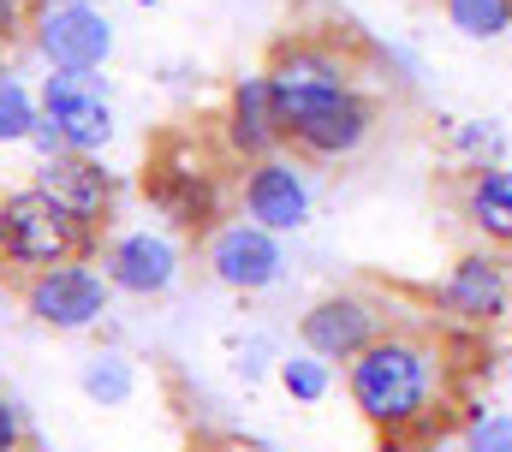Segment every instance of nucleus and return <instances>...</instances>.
Returning a JSON list of instances; mask_svg holds the SVG:
<instances>
[{"label":"nucleus","instance_id":"1","mask_svg":"<svg viewBox=\"0 0 512 452\" xmlns=\"http://www.w3.org/2000/svg\"><path fill=\"white\" fill-rule=\"evenodd\" d=\"M268 84L286 113V149L304 161H358L382 125L376 96L358 84V66L328 36H280L268 54Z\"/></svg>","mask_w":512,"mask_h":452},{"label":"nucleus","instance_id":"2","mask_svg":"<svg viewBox=\"0 0 512 452\" xmlns=\"http://www.w3.org/2000/svg\"><path fill=\"white\" fill-rule=\"evenodd\" d=\"M346 393L376 435H387V441L423 435L429 417L447 405V357L429 334L382 328L346 363Z\"/></svg>","mask_w":512,"mask_h":452},{"label":"nucleus","instance_id":"3","mask_svg":"<svg viewBox=\"0 0 512 452\" xmlns=\"http://www.w3.org/2000/svg\"><path fill=\"white\" fill-rule=\"evenodd\" d=\"M96 256V226H84L78 215H66L48 191L24 185L12 197H0V262L18 274H42L60 262Z\"/></svg>","mask_w":512,"mask_h":452},{"label":"nucleus","instance_id":"4","mask_svg":"<svg viewBox=\"0 0 512 452\" xmlns=\"http://www.w3.org/2000/svg\"><path fill=\"white\" fill-rule=\"evenodd\" d=\"M24 42L36 48V60L48 72H102L120 48L108 6H84V0H48L30 12Z\"/></svg>","mask_w":512,"mask_h":452},{"label":"nucleus","instance_id":"5","mask_svg":"<svg viewBox=\"0 0 512 452\" xmlns=\"http://www.w3.org/2000/svg\"><path fill=\"white\" fill-rule=\"evenodd\" d=\"M108 304H114V280L90 256L42 268V274H24V310L48 334H90L108 316Z\"/></svg>","mask_w":512,"mask_h":452},{"label":"nucleus","instance_id":"6","mask_svg":"<svg viewBox=\"0 0 512 452\" xmlns=\"http://www.w3.org/2000/svg\"><path fill=\"white\" fill-rule=\"evenodd\" d=\"M36 102H42V125L54 131L60 149L102 155L114 143V96H108L102 72H48Z\"/></svg>","mask_w":512,"mask_h":452},{"label":"nucleus","instance_id":"7","mask_svg":"<svg viewBox=\"0 0 512 452\" xmlns=\"http://www.w3.org/2000/svg\"><path fill=\"white\" fill-rule=\"evenodd\" d=\"M239 215L256 226H268V232H280V238L298 232V226H310V215H316V185L304 173V155L280 149V155L245 161V173H239Z\"/></svg>","mask_w":512,"mask_h":452},{"label":"nucleus","instance_id":"8","mask_svg":"<svg viewBox=\"0 0 512 452\" xmlns=\"http://www.w3.org/2000/svg\"><path fill=\"white\" fill-rule=\"evenodd\" d=\"M203 268L215 286L227 292H268L280 274H286V250H280V232L256 221H221L209 226V244H203Z\"/></svg>","mask_w":512,"mask_h":452},{"label":"nucleus","instance_id":"9","mask_svg":"<svg viewBox=\"0 0 512 452\" xmlns=\"http://www.w3.org/2000/svg\"><path fill=\"white\" fill-rule=\"evenodd\" d=\"M215 125H221V131H215L221 149H227L239 167H245V161H262V155H280V149H286V113H280V96H274L268 72L239 78V84L227 90Z\"/></svg>","mask_w":512,"mask_h":452},{"label":"nucleus","instance_id":"10","mask_svg":"<svg viewBox=\"0 0 512 452\" xmlns=\"http://www.w3.org/2000/svg\"><path fill=\"white\" fill-rule=\"evenodd\" d=\"M382 328H387V316L376 298H364V292H328V298H316L298 316V345L316 351V357H328V363H352Z\"/></svg>","mask_w":512,"mask_h":452},{"label":"nucleus","instance_id":"11","mask_svg":"<svg viewBox=\"0 0 512 452\" xmlns=\"http://www.w3.org/2000/svg\"><path fill=\"white\" fill-rule=\"evenodd\" d=\"M441 310L459 316L465 328H501L512 316V274L501 268V256L465 250L441 280Z\"/></svg>","mask_w":512,"mask_h":452},{"label":"nucleus","instance_id":"12","mask_svg":"<svg viewBox=\"0 0 512 452\" xmlns=\"http://www.w3.org/2000/svg\"><path fill=\"white\" fill-rule=\"evenodd\" d=\"M179 268H185V250L167 232H149V226L108 238V250H102V274L126 298H161V292H173Z\"/></svg>","mask_w":512,"mask_h":452},{"label":"nucleus","instance_id":"13","mask_svg":"<svg viewBox=\"0 0 512 452\" xmlns=\"http://www.w3.org/2000/svg\"><path fill=\"white\" fill-rule=\"evenodd\" d=\"M30 185H36V191H48L66 215H78L84 226H102L108 215H114V173L102 167V155H84V149L42 155Z\"/></svg>","mask_w":512,"mask_h":452},{"label":"nucleus","instance_id":"14","mask_svg":"<svg viewBox=\"0 0 512 452\" xmlns=\"http://www.w3.org/2000/svg\"><path fill=\"white\" fill-rule=\"evenodd\" d=\"M459 215L477 226L495 250H512V167H471L459 185Z\"/></svg>","mask_w":512,"mask_h":452},{"label":"nucleus","instance_id":"15","mask_svg":"<svg viewBox=\"0 0 512 452\" xmlns=\"http://www.w3.org/2000/svg\"><path fill=\"white\" fill-rule=\"evenodd\" d=\"M149 185V197L173 215L179 226H215V185H209V173H197V167H155V179H143Z\"/></svg>","mask_w":512,"mask_h":452},{"label":"nucleus","instance_id":"16","mask_svg":"<svg viewBox=\"0 0 512 452\" xmlns=\"http://www.w3.org/2000/svg\"><path fill=\"white\" fill-rule=\"evenodd\" d=\"M78 393H84L90 405H102V411L131 405V393H137L131 357L126 351H96V357H84V363H78Z\"/></svg>","mask_w":512,"mask_h":452},{"label":"nucleus","instance_id":"17","mask_svg":"<svg viewBox=\"0 0 512 452\" xmlns=\"http://www.w3.org/2000/svg\"><path fill=\"white\" fill-rule=\"evenodd\" d=\"M447 24L465 36V42H501L512 36V0H441Z\"/></svg>","mask_w":512,"mask_h":452},{"label":"nucleus","instance_id":"18","mask_svg":"<svg viewBox=\"0 0 512 452\" xmlns=\"http://www.w3.org/2000/svg\"><path fill=\"white\" fill-rule=\"evenodd\" d=\"M36 119H42V102H36V90L0 66V143H30Z\"/></svg>","mask_w":512,"mask_h":452},{"label":"nucleus","instance_id":"19","mask_svg":"<svg viewBox=\"0 0 512 452\" xmlns=\"http://www.w3.org/2000/svg\"><path fill=\"white\" fill-rule=\"evenodd\" d=\"M280 387H286L298 405H322L328 387H334V363L316 357V351H292V357H280Z\"/></svg>","mask_w":512,"mask_h":452},{"label":"nucleus","instance_id":"20","mask_svg":"<svg viewBox=\"0 0 512 452\" xmlns=\"http://www.w3.org/2000/svg\"><path fill=\"white\" fill-rule=\"evenodd\" d=\"M459 452H512V411H477L459 435Z\"/></svg>","mask_w":512,"mask_h":452},{"label":"nucleus","instance_id":"21","mask_svg":"<svg viewBox=\"0 0 512 452\" xmlns=\"http://www.w3.org/2000/svg\"><path fill=\"white\" fill-rule=\"evenodd\" d=\"M24 441H30V423H24V411L0 393V452H24Z\"/></svg>","mask_w":512,"mask_h":452},{"label":"nucleus","instance_id":"22","mask_svg":"<svg viewBox=\"0 0 512 452\" xmlns=\"http://www.w3.org/2000/svg\"><path fill=\"white\" fill-rule=\"evenodd\" d=\"M30 30V6L24 0H0V54H12V42Z\"/></svg>","mask_w":512,"mask_h":452},{"label":"nucleus","instance_id":"23","mask_svg":"<svg viewBox=\"0 0 512 452\" xmlns=\"http://www.w3.org/2000/svg\"><path fill=\"white\" fill-rule=\"evenodd\" d=\"M405 452H459V447H441V441H417V447H405Z\"/></svg>","mask_w":512,"mask_h":452},{"label":"nucleus","instance_id":"24","mask_svg":"<svg viewBox=\"0 0 512 452\" xmlns=\"http://www.w3.org/2000/svg\"><path fill=\"white\" fill-rule=\"evenodd\" d=\"M84 6H120V0H84ZM131 6H155V0H131Z\"/></svg>","mask_w":512,"mask_h":452}]
</instances>
